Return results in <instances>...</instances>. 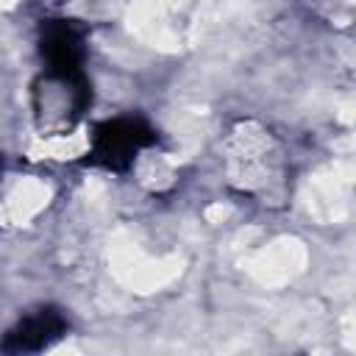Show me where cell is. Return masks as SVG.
I'll list each match as a JSON object with an SVG mask.
<instances>
[{"mask_svg":"<svg viewBox=\"0 0 356 356\" xmlns=\"http://www.w3.org/2000/svg\"><path fill=\"white\" fill-rule=\"evenodd\" d=\"M228 178L242 195L270 197L284 184V156L270 131L256 122H239L228 142Z\"/></svg>","mask_w":356,"mask_h":356,"instance_id":"7a4b0ae2","label":"cell"},{"mask_svg":"<svg viewBox=\"0 0 356 356\" xmlns=\"http://www.w3.org/2000/svg\"><path fill=\"white\" fill-rule=\"evenodd\" d=\"M70 334V317L58 306H36L0 337L3 353H42Z\"/></svg>","mask_w":356,"mask_h":356,"instance_id":"5b68a950","label":"cell"},{"mask_svg":"<svg viewBox=\"0 0 356 356\" xmlns=\"http://www.w3.org/2000/svg\"><path fill=\"white\" fill-rule=\"evenodd\" d=\"M161 142L159 128L142 114H117L97 120L86 134V150L81 153L86 167L125 175Z\"/></svg>","mask_w":356,"mask_h":356,"instance_id":"6da1fadb","label":"cell"},{"mask_svg":"<svg viewBox=\"0 0 356 356\" xmlns=\"http://www.w3.org/2000/svg\"><path fill=\"white\" fill-rule=\"evenodd\" d=\"M3 170H6V159H3V153H0V181H3Z\"/></svg>","mask_w":356,"mask_h":356,"instance_id":"8992f818","label":"cell"},{"mask_svg":"<svg viewBox=\"0 0 356 356\" xmlns=\"http://www.w3.org/2000/svg\"><path fill=\"white\" fill-rule=\"evenodd\" d=\"M36 50L42 58V70L47 72H86V28L78 25L75 19H42Z\"/></svg>","mask_w":356,"mask_h":356,"instance_id":"277c9868","label":"cell"},{"mask_svg":"<svg viewBox=\"0 0 356 356\" xmlns=\"http://www.w3.org/2000/svg\"><path fill=\"white\" fill-rule=\"evenodd\" d=\"M33 120L42 136H70L92 108L89 72H44L39 70L33 86Z\"/></svg>","mask_w":356,"mask_h":356,"instance_id":"3957f363","label":"cell"}]
</instances>
